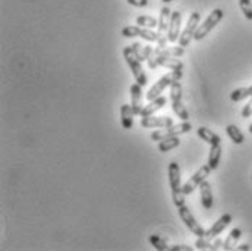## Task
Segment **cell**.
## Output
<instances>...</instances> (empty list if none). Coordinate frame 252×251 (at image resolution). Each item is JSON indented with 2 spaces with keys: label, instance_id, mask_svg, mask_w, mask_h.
Returning <instances> with one entry per match:
<instances>
[{
  "label": "cell",
  "instance_id": "6da1fadb",
  "mask_svg": "<svg viewBox=\"0 0 252 251\" xmlns=\"http://www.w3.org/2000/svg\"><path fill=\"white\" fill-rule=\"evenodd\" d=\"M168 181L171 187V196L173 202L177 208L186 205V195L183 192V184H181V175H180V166L176 161H171L168 164Z\"/></svg>",
  "mask_w": 252,
  "mask_h": 251
},
{
  "label": "cell",
  "instance_id": "7a4b0ae2",
  "mask_svg": "<svg viewBox=\"0 0 252 251\" xmlns=\"http://www.w3.org/2000/svg\"><path fill=\"white\" fill-rule=\"evenodd\" d=\"M170 99H171V105H173V110L177 116L181 121H189L190 119V113L187 110V108L183 103V86L178 81H174L170 86Z\"/></svg>",
  "mask_w": 252,
  "mask_h": 251
},
{
  "label": "cell",
  "instance_id": "3957f363",
  "mask_svg": "<svg viewBox=\"0 0 252 251\" xmlns=\"http://www.w3.org/2000/svg\"><path fill=\"white\" fill-rule=\"evenodd\" d=\"M124 58H125L126 64L129 66L132 74L135 77V81L139 83L141 86H147L148 83V77L145 74L142 66H141V61L136 58V55L133 54V50H132V45H127L124 48Z\"/></svg>",
  "mask_w": 252,
  "mask_h": 251
},
{
  "label": "cell",
  "instance_id": "277c9868",
  "mask_svg": "<svg viewBox=\"0 0 252 251\" xmlns=\"http://www.w3.org/2000/svg\"><path fill=\"white\" fill-rule=\"evenodd\" d=\"M181 77H183V72H170L168 74L162 75V77L152 86L151 89L148 90V93H147V101L151 102L154 101V99H157V98H159V96L162 95V92H164L167 87H170L174 81L181 80Z\"/></svg>",
  "mask_w": 252,
  "mask_h": 251
},
{
  "label": "cell",
  "instance_id": "5b68a950",
  "mask_svg": "<svg viewBox=\"0 0 252 251\" xmlns=\"http://www.w3.org/2000/svg\"><path fill=\"white\" fill-rule=\"evenodd\" d=\"M190 131H191V124L189 121H183L181 124H177V125L173 124V125L165 126V128H159L158 131H154L151 134V140L152 141H162L170 137H180Z\"/></svg>",
  "mask_w": 252,
  "mask_h": 251
},
{
  "label": "cell",
  "instance_id": "8992f818",
  "mask_svg": "<svg viewBox=\"0 0 252 251\" xmlns=\"http://www.w3.org/2000/svg\"><path fill=\"white\" fill-rule=\"evenodd\" d=\"M223 10L222 9H215L209 13V16L202 22V25H199L197 31H196V35H194V39L196 41H202L212 31L213 28L218 25L222 19H223Z\"/></svg>",
  "mask_w": 252,
  "mask_h": 251
},
{
  "label": "cell",
  "instance_id": "52a82bcc",
  "mask_svg": "<svg viewBox=\"0 0 252 251\" xmlns=\"http://www.w3.org/2000/svg\"><path fill=\"white\" fill-rule=\"evenodd\" d=\"M199 25H200V13L193 12L190 15V18H189V21H187V25L181 31V35L178 38V44L181 47L186 48L190 44V41L194 39V35H196V31H197Z\"/></svg>",
  "mask_w": 252,
  "mask_h": 251
},
{
  "label": "cell",
  "instance_id": "ba28073f",
  "mask_svg": "<svg viewBox=\"0 0 252 251\" xmlns=\"http://www.w3.org/2000/svg\"><path fill=\"white\" fill-rule=\"evenodd\" d=\"M121 34L125 38L139 36V38H144L148 42H158V32H155L154 29H150V28H144V26H125L121 31Z\"/></svg>",
  "mask_w": 252,
  "mask_h": 251
},
{
  "label": "cell",
  "instance_id": "9c48e42d",
  "mask_svg": "<svg viewBox=\"0 0 252 251\" xmlns=\"http://www.w3.org/2000/svg\"><path fill=\"white\" fill-rule=\"evenodd\" d=\"M210 172H212L210 166H209V164H204V166H202L193 176H190V179L183 184V192H184V195H191V193L202 184L203 181L209 177Z\"/></svg>",
  "mask_w": 252,
  "mask_h": 251
},
{
  "label": "cell",
  "instance_id": "30bf717a",
  "mask_svg": "<svg viewBox=\"0 0 252 251\" xmlns=\"http://www.w3.org/2000/svg\"><path fill=\"white\" fill-rule=\"evenodd\" d=\"M177 209H178V215H180L181 221L186 224V226H187L196 237H204L206 229L197 222V219L194 218V215L191 214V211H190L186 205H183V206H180V208H177Z\"/></svg>",
  "mask_w": 252,
  "mask_h": 251
},
{
  "label": "cell",
  "instance_id": "8fae6325",
  "mask_svg": "<svg viewBox=\"0 0 252 251\" xmlns=\"http://www.w3.org/2000/svg\"><path fill=\"white\" fill-rule=\"evenodd\" d=\"M232 222V215L230 214H223L213 225L210 226L209 229H206V234H204V238H209V240H213L216 237H219L225 229H226L229 224Z\"/></svg>",
  "mask_w": 252,
  "mask_h": 251
},
{
  "label": "cell",
  "instance_id": "7c38bea8",
  "mask_svg": "<svg viewBox=\"0 0 252 251\" xmlns=\"http://www.w3.org/2000/svg\"><path fill=\"white\" fill-rule=\"evenodd\" d=\"M129 93H130V106L133 109V113L141 115V110L144 108V105H142V86L139 83H132Z\"/></svg>",
  "mask_w": 252,
  "mask_h": 251
},
{
  "label": "cell",
  "instance_id": "4fadbf2b",
  "mask_svg": "<svg viewBox=\"0 0 252 251\" xmlns=\"http://www.w3.org/2000/svg\"><path fill=\"white\" fill-rule=\"evenodd\" d=\"M173 118L170 116H145L141 118V126L144 128H165V126L173 125Z\"/></svg>",
  "mask_w": 252,
  "mask_h": 251
},
{
  "label": "cell",
  "instance_id": "5bb4252c",
  "mask_svg": "<svg viewBox=\"0 0 252 251\" xmlns=\"http://www.w3.org/2000/svg\"><path fill=\"white\" fill-rule=\"evenodd\" d=\"M181 35V13L176 10L171 13V21L168 26V41L170 42H177Z\"/></svg>",
  "mask_w": 252,
  "mask_h": 251
},
{
  "label": "cell",
  "instance_id": "9a60e30c",
  "mask_svg": "<svg viewBox=\"0 0 252 251\" xmlns=\"http://www.w3.org/2000/svg\"><path fill=\"white\" fill-rule=\"evenodd\" d=\"M157 63L159 67H165L170 69L171 72H183L184 70V64L181 60H178L176 57H164V55H157Z\"/></svg>",
  "mask_w": 252,
  "mask_h": 251
},
{
  "label": "cell",
  "instance_id": "2e32d148",
  "mask_svg": "<svg viewBox=\"0 0 252 251\" xmlns=\"http://www.w3.org/2000/svg\"><path fill=\"white\" fill-rule=\"evenodd\" d=\"M194 246H196L197 250L215 251L222 249L223 241H222V238H219V237H216V238H213V240H209V238H204V237H197Z\"/></svg>",
  "mask_w": 252,
  "mask_h": 251
},
{
  "label": "cell",
  "instance_id": "e0dca14e",
  "mask_svg": "<svg viewBox=\"0 0 252 251\" xmlns=\"http://www.w3.org/2000/svg\"><path fill=\"white\" fill-rule=\"evenodd\" d=\"M167 105V98H164V96H159V98H157V99H154L151 101L147 106H144L142 108V110H141V118H145V116H151V115H155V112H158L159 109H162L164 106Z\"/></svg>",
  "mask_w": 252,
  "mask_h": 251
},
{
  "label": "cell",
  "instance_id": "ac0fdd59",
  "mask_svg": "<svg viewBox=\"0 0 252 251\" xmlns=\"http://www.w3.org/2000/svg\"><path fill=\"white\" fill-rule=\"evenodd\" d=\"M200 189V201L204 209H212L213 208V192H212V184L204 180L202 184L199 186Z\"/></svg>",
  "mask_w": 252,
  "mask_h": 251
},
{
  "label": "cell",
  "instance_id": "d6986e66",
  "mask_svg": "<svg viewBox=\"0 0 252 251\" xmlns=\"http://www.w3.org/2000/svg\"><path fill=\"white\" fill-rule=\"evenodd\" d=\"M197 135L202 138V141L204 143H207L209 145H215V144H220V137L216 134V132H213L212 129H209V128H206V126H199L197 128Z\"/></svg>",
  "mask_w": 252,
  "mask_h": 251
},
{
  "label": "cell",
  "instance_id": "ffe728a7",
  "mask_svg": "<svg viewBox=\"0 0 252 251\" xmlns=\"http://www.w3.org/2000/svg\"><path fill=\"white\" fill-rule=\"evenodd\" d=\"M242 237V231L239 228H233L229 234H227L226 240L223 241V246H222V250L230 251L233 249H236V244L239 241V238Z\"/></svg>",
  "mask_w": 252,
  "mask_h": 251
},
{
  "label": "cell",
  "instance_id": "44dd1931",
  "mask_svg": "<svg viewBox=\"0 0 252 251\" xmlns=\"http://www.w3.org/2000/svg\"><path fill=\"white\" fill-rule=\"evenodd\" d=\"M133 109L130 105H122L121 106V124L125 129H130L133 126Z\"/></svg>",
  "mask_w": 252,
  "mask_h": 251
},
{
  "label": "cell",
  "instance_id": "7402d4cb",
  "mask_svg": "<svg viewBox=\"0 0 252 251\" xmlns=\"http://www.w3.org/2000/svg\"><path fill=\"white\" fill-rule=\"evenodd\" d=\"M220 157H222V145L220 144H215L210 145V152H209V166L212 170H216L219 167L220 163Z\"/></svg>",
  "mask_w": 252,
  "mask_h": 251
},
{
  "label": "cell",
  "instance_id": "603a6c76",
  "mask_svg": "<svg viewBox=\"0 0 252 251\" xmlns=\"http://www.w3.org/2000/svg\"><path fill=\"white\" fill-rule=\"evenodd\" d=\"M157 55H164V57H176L180 58L184 55V47H165V48H155Z\"/></svg>",
  "mask_w": 252,
  "mask_h": 251
},
{
  "label": "cell",
  "instance_id": "cb8c5ba5",
  "mask_svg": "<svg viewBox=\"0 0 252 251\" xmlns=\"http://www.w3.org/2000/svg\"><path fill=\"white\" fill-rule=\"evenodd\" d=\"M248 98H252V86L235 89L230 93V101L232 102H242L245 101V99H248Z\"/></svg>",
  "mask_w": 252,
  "mask_h": 251
},
{
  "label": "cell",
  "instance_id": "d4e9b609",
  "mask_svg": "<svg viewBox=\"0 0 252 251\" xmlns=\"http://www.w3.org/2000/svg\"><path fill=\"white\" fill-rule=\"evenodd\" d=\"M226 134L227 137L238 145H241L245 141V135L242 134V131L236 125H227L226 126Z\"/></svg>",
  "mask_w": 252,
  "mask_h": 251
},
{
  "label": "cell",
  "instance_id": "484cf974",
  "mask_svg": "<svg viewBox=\"0 0 252 251\" xmlns=\"http://www.w3.org/2000/svg\"><path fill=\"white\" fill-rule=\"evenodd\" d=\"M180 138L178 137H170V138H165V140H162V141H159V144H158V150L161 151V152H168V151L174 150L177 148L178 145H180Z\"/></svg>",
  "mask_w": 252,
  "mask_h": 251
},
{
  "label": "cell",
  "instance_id": "4316f807",
  "mask_svg": "<svg viewBox=\"0 0 252 251\" xmlns=\"http://www.w3.org/2000/svg\"><path fill=\"white\" fill-rule=\"evenodd\" d=\"M144 55H145V61L148 64V67L151 70H155L158 69V63H157V52H155V48H152L151 45H144Z\"/></svg>",
  "mask_w": 252,
  "mask_h": 251
},
{
  "label": "cell",
  "instance_id": "83f0119b",
  "mask_svg": "<svg viewBox=\"0 0 252 251\" xmlns=\"http://www.w3.org/2000/svg\"><path fill=\"white\" fill-rule=\"evenodd\" d=\"M150 243H151V246L155 250L170 251V246H168L167 240H164V238L159 237V235H155V234L150 235Z\"/></svg>",
  "mask_w": 252,
  "mask_h": 251
},
{
  "label": "cell",
  "instance_id": "f1b7e54d",
  "mask_svg": "<svg viewBox=\"0 0 252 251\" xmlns=\"http://www.w3.org/2000/svg\"><path fill=\"white\" fill-rule=\"evenodd\" d=\"M136 25L154 29V28H158V19L148 16V15H141V16L136 18Z\"/></svg>",
  "mask_w": 252,
  "mask_h": 251
},
{
  "label": "cell",
  "instance_id": "f546056e",
  "mask_svg": "<svg viewBox=\"0 0 252 251\" xmlns=\"http://www.w3.org/2000/svg\"><path fill=\"white\" fill-rule=\"evenodd\" d=\"M239 7L244 13V16L252 21V0H239Z\"/></svg>",
  "mask_w": 252,
  "mask_h": 251
},
{
  "label": "cell",
  "instance_id": "4dcf8cb0",
  "mask_svg": "<svg viewBox=\"0 0 252 251\" xmlns=\"http://www.w3.org/2000/svg\"><path fill=\"white\" fill-rule=\"evenodd\" d=\"M132 50H133V54L136 55V58L142 63L145 61V55H144V47L139 44V42H133L132 44Z\"/></svg>",
  "mask_w": 252,
  "mask_h": 251
},
{
  "label": "cell",
  "instance_id": "1f68e13d",
  "mask_svg": "<svg viewBox=\"0 0 252 251\" xmlns=\"http://www.w3.org/2000/svg\"><path fill=\"white\" fill-rule=\"evenodd\" d=\"M126 1L135 7H147L150 4V0H126Z\"/></svg>",
  "mask_w": 252,
  "mask_h": 251
},
{
  "label": "cell",
  "instance_id": "d6a6232c",
  "mask_svg": "<svg viewBox=\"0 0 252 251\" xmlns=\"http://www.w3.org/2000/svg\"><path fill=\"white\" fill-rule=\"evenodd\" d=\"M252 116V98L251 101L248 102L244 109H242V118H251Z\"/></svg>",
  "mask_w": 252,
  "mask_h": 251
},
{
  "label": "cell",
  "instance_id": "836d02e7",
  "mask_svg": "<svg viewBox=\"0 0 252 251\" xmlns=\"http://www.w3.org/2000/svg\"><path fill=\"white\" fill-rule=\"evenodd\" d=\"M193 249L190 246H184V244H177V246H171L170 251H191Z\"/></svg>",
  "mask_w": 252,
  "mask_h": 251
},
{
  "label": "cell",
  "instance_id": "e575fe53",
  "mask_svg": "<svg viewBox=\"0 0 252 251\" xmlns=\"http://www.w3.org/2000/svg\"><path fill=\"white\" fill-rule=\"evenodd\" d=\"M250 249H251V247H250L248 244H242V246H238V247H236V250L239 251H248Z\"/></svg>",
  "mask_w": 252,
  "mask_h": 251
},
{
  "label": "cell",
  "instance_id": "d590c367",
  "mask_svg": "<svg viewBox=\"0 0 252 251\" xmlns=\"http://www.w3.org/2000/svg\"><path fill=\"white\" fill-rule=\"evenodd\" d=\"M248 131H250V132H251V134H252V124H251V125H250V128H248Z\"/></svg>",
  "mask_w": 252,
  "mask_h": 251
},
{
  "label": "cell",
  "instance_id": "8d00e7d4",
  "mask_svg": "<svg viewBox=\"0 0 252 251\" xmlns=\"http://www.w3.org/2000/svg\"><path fill=\"white\" fill-rule=\"evenodd\" d=\"M161 1H164V3H168V1H173V0H161Z\"/></svg>",
  "mask_w": 252,
  "mask_h": 251
}]
</instances>
